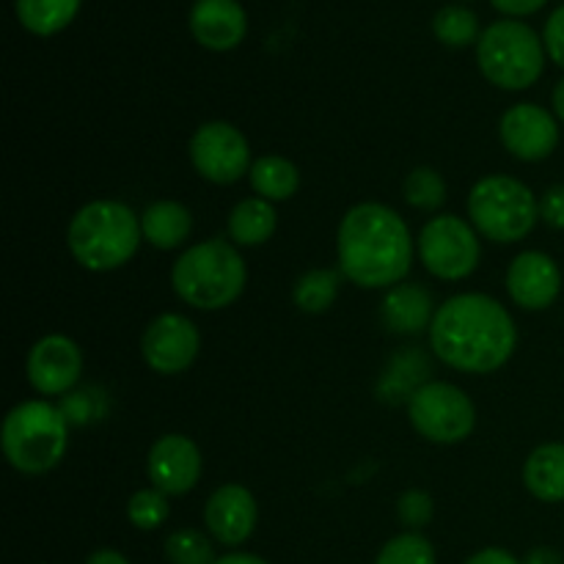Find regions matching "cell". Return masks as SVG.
<instances>
[{
	"label": "cell",
	"instance_id": "6da1fadb",
	"mask_svg": "<svg viewBox=\"0 0 564 564\" xmlns=\"http://www.w3.org/2000/svg\"><path fill=\"white\" fill-rule=\"evenodd\" d=\"M430 345L446 367L468 375H488L510 361L518 330L499 301L466 292L435 308Z\"/></svg>",
	"mask_w": 564,
	"mask_h": 564
},
{
	"label": "cell",
	"instance_id": "7a4b0ae2",
	"mask_svg": "<svg viewBox=\"0 0 564 564\" xmlns=\"http://www.w3.org/2000/svg\"><path fill=\"white\" fill-rule=\"evenodd\" d=\"M339 268L345 279L364 290H391L413 264V237L391 207L364 202L347 209L336 235Z\"/></svg>",
	"mask_w": 564,
	"mask_h": 564
},
{
	"label": "cell",
	"instance_id": "3957f363",
	"mask_svg": "<svg viewBox=\"0 0 564 564\" xmlns=\"http://www.w3.org/2000/svg\"><path fill=\"white\" fill-rule=\"evenodd\" d=\"M143 240L141 218L127 204L97 198L75 213L66 229V246L80 268L108 273L135 257Z\"/></svg>",
	"mask_w": 564,
	"mask_h": 564
},
{
	"label": "cell",
	"instance_id": "277c9868",
	"mask_svg": "<svg viewBox=\"0 0 564 564\" xmlns=\"http://www.w3.org/2000/svg\"><path fill=\"white\" fill-rule=\"evenodd\" d=\"M248 281L246 262L231 242L204 240L187 248L171 270L174 292L193 308L218 312L242 295Z\"/></svg>",
	"mask_w": 564,
	"mask_h": 564
},
{
	"label": "cell",
	"instance_id": "5b68a950",
	"mask_svg": "<svg viewBox=\"0 0 564 564\" xmlns=\"http://www.w3.org/2000/svg\"><path fill=\"white\" fill-rule=\"evenodd\" d=\"M6 460L20 474H47L64 460L69 446L66 416L44 400H28L11 408L0 433Z\"/></svg>",
	"mask_w": 564,
	"mask_h": 564
},
{
	"label": "cell",
	"instance_id": "8992f818",
	"mask_svg": "<svg viewBox=\"0 0 564 564\" xmlns=\"http://www.w3.org/2000/svg\"><path fill=\"white\" fill-rule=\"evenodd\" d=\"M479 72L505 91L534 86L545 69V44L518 20H499L482 31L477 42Z\"/></svg>",
	"mask_w": 564,
	"mask_h": 564
},
{
	"label": "cell",
	"instance_id": "52a82bcc",
	"mask_svg": "<svg viewBox=\"0 0 564 564\" xmlns=\"http://www.w3.org/2000/svg\"><path fill=\"white\" fill-rule=\"evenodd\" d=\"M474 229L494 242H521L540 218L534 193L512 176H485L468 193Z\"/></svg>",
	"mask_w": 564,
	"mask_h": 564
},
{
	"label": "cell",
	"instance_id": "ba28073f",
	"mask_svg": "<svg viewBox=\"0 0 564 564\" xmlns=\"http://www.w3.org/2000/svg\"><path fill=\"white\" fill-rule=\"evenodd\" d=\"M408 419L433 444H460L474 433L477 411L468 394L452 383H424L408 400Z\"/></svg>",
	"mask_w": 564,
	"mask_h": 564
},
{
	"label": "cell",
	"instance_id": "9c48e42d",
	"mask_svg": "<svg viewBox=\"0 0 564 564\" xmlns=\"http://www.w3.org/2000/svg\"><path fill=\"white\" fill-rule=\"evenodd\" d=\"M479 237L457 215H438L427 220L419 235V259L424 268L444 281H460L479 264Z\"/></svg>",
	"mask_w": 564,
	"mask_h": 564
},
{
	"label": "cell",
	"instance_id": "30bf717a",
	"mask_svg": "<svg viewBox=\"0 0 564 564\" xmlns=\"http://www.w3.org/2000/svg\"><path fill=\"white\" fill-rule=\"evenodd\" d=\"M191 163L213 185H235L251 174V149L246 135L229 121H207L191 138Z\"/></svg>",
	"mask_w": 564,
	"mask_h": 564
},
{
	"label": "cell",
	"instance_id": "8fae6325",
	"mask_svg": "<svg viewBox=\"0 0 564 564\" xmlns=\"http://www.w3.org/2000/svg\"><path fill=\"white\" fill-rule=\"evenodd\" d=\"M202 347L198 328L182 314H160L143 330L141 352L158 375H180L193 367Z\"/></svg>",
	"mask_w": 564,
	"mask_h": 564
},
{
	"label": "cell",
	"instance_id": "7c38bea8",
	"mask_svg": "<svg viewBox=\"0 0 564 564\" xmlns=\"http://www.w3.org/2000/svg\"><path fill=\"white\" fill-rule=\"evenodd\" d=\"M28 383L44 397H61L80 380L83 352L69 336H42L28 352Z\"/></svg>",
	"mask_w": 564,
	"mask_h": 564
},
{
	"label": "cell",
	"instance_id": "4fadbf2b",
	"mask_svg": "<svg viewBox=\"0 0 564 564\" xmlns=\"http://www.w3.org/2000/svg\"><path fill=\"white\" fill-rule=\"evenodd\" d=\"M499 135L512 158L538 163V160L554 154L556 143H560V127L545 108L534 102H521L501 116Z\"/></svg>",
	"mask_w": 564,
	"mask_h": 564
},
{
	"label": "cell",
	"instance_id": "5bb4252c",
	"mask_svg": "<svg viewBox=\"0 0 564 564\" xmlns=\"http://www.w3.org/2000/svg\"><path fill=\"white\" fill-rule=\"evenodd\" d=\"M147 471L152 488L163 490L165 496H185L202 477V452L187 435H163L149 449Z\"/></svg>",
	"mask_w": 564,
	"mask_h": 564
},
{
	"label": "cell",
	"instance_id": "9a60e30c",
	"mask_svg": "<svg viewBox=\"0 0 564 564\" xmlns=\"http://www.w3.org/2000/svg\"><path fill=\"white\" fill-rule=\"evenodd\" d=\"M507 292L527 312H543L560 297L562 273L543 251H523L507 270Z\"/></svg>",
	"mask_w": 564,
	"mask_h": 564
},
{
	"label": "cell",
	"instance_id": "2e32d148",
	"mask_svg": "<svg viewBox=\"0 0 564 564\" xmlns=\"http://www.w3.org/2000/svg\"><path fill=\"white\" fill-rule=\"evenodd\" d=\"M204 521L218 543L242 545L257 529V499L242 485H224L209 496L207 507H204Z\"/></svg>",
	"mask_w": 564,
	"mask_h": 564
},
{
	"label": "cell",
	"instance_id": "e0dca14e",
	"mask_svg": "<svg viewBox=\"0 0 564 564\" xmlns=\"http://www.w3.org/2000/svg\"><path fill=\"white\" fill-rule=\"evenodd\" d=\"M187 22L193 39L213 53L235 50L248 31L246 9L237 0H196Z\"/></svg>",
	"mask_w": 564,
	"mask_h": 564
},
{
	"label": "cell",
	"instance_id": "ac0fdd59",
	"mask_svg": "<svg viewBox=\"0 0 564 564\" xmlns=\"http://www.w3.org/2000/svg\"><path fill=\"white\" fill-rule=\"evenodd\" d=\"M433 297L413 284L391 286L383 301V323L391 334H419L433 325Z\"/></svg>",
	"mask_w": 564,
	"mask_h": 564
},
{
	"label": "cell",
	"instance_id": "d6986e66",
	"mask_svg": "<svg viewBox=\"0 0 564 564\" xmlns=\"http://www.w3.org/2000/svg\"><path fill=\"white\" fill-rule=\"evenodd\" d=\"M143 240L160 251H174L191 237L193 215L180 202H154L141 215Z\"/></svg>",
	"mask_w": 564,
	"mask_h": 564
},
{
	"label": "cell",
	"instance_id": "ffe728a7",
	"mask_svg": "<svg viewBox=\"0 0 564 564\" xmlns=\"http://www.w3.org/2000/svg\"><path fill=\"white\" fill-rule=\"evenodd\" d=\"M523 485L549 505L564 501V444H543L523 463Z\"/></svg>",
	"mask_w": 564,
	"mask_h": 564
},
{
	"label": "cell",
	"instance_id": "44dd1931",
	"mask_svg": "<svg viewBox=\"0 0 564 564\" xmlns=\"http://www.w3.org/2000/svg\"><path fill=\"white\" fill-rule=\"evenodd\" d=\"M275 224H279V218H275L273 204L259 196L242 198L229 215V237L237 246H262L273 237Z\"/></svg>",
	"mask_w": 564,
	"mask_h": 564
},
{
	"label": "cell",
	"instance_id": "7402d4cb",
	"mask_svg": "<svg viewBox=\"0 0 564 564\" xmlns=\"http://www.w3.org/2000/svg\"><path fill=\"white\" fill-rule=\"evenodd\" d=\"M251 187L264 202H286L301 187V171L281 154H264L251 165Z\"/></svg>",
	"mask_w": 564,
	"mask_h": 564
},
{
	"label": "cell",
	"instance_id": "603a6c76",
	"mask_svg": "<svg viewBox=\"0 0 564 564\" xmlns=\"http://www.w3.org/2000/svg\"><path fill=\"white\" fill-rule=\"evenodd\" d=\"M17 20L33 36H55L80 11V0H14Z\"/></svg>",
	"mask_w": 564,
	"mask_h": 564
},
{
	"label": "cell",
	"instance_id": "cb8c5ba5",
	"mask_svg": "<svg viewBox=\"0 0 564 564\" xmlns=\"http://www.w3.org/2000/svg\"><path fill=\"white\" fill-rule=\"evenodd\" d=\"M341 275L336 270H308L295 281V306L306 314H323L339 295Z\"/></svg>",
	"mask_w": 564,
	"mask_h": 564
},
{
	"label": "cell",
	"instance_id": "d4e9b609",
	"mask_svg": "<svg viewBox=\"0 0 564 564\" xmlns=\"http://www.w3.org/2000/svg\"><path fill=\"white\" fill-rule=\"evenodd\" d=\"M433 33L446 47H468V44L479 42V36H482L477 14L466 6H444L433 17Z\"/></svg>",
	"mask_w": 564,
	"mask_h": 564
},
{
	"label": "cell",
	"instance_id": "484cf974",
	"mask_svg": "<svg viewBox=\"0 0 564 564\" xmlns=\"http://www.w3.org/2000/svg\"><path fill=\"white\" fill-rule=\"evenodd\" d=\"M165 560L171 564H215L218 556L198 529H176L165 540Z\"/></svg>",
	"mask_w": 564,
	"mask_h": 564
},
{
	"label": "cell",
	"instance_id": "4316f807",
	"mask_svg": "<svg viewBox=\"0 0 564 564\" xmlns=\"http://www.w3.org/2000/svg\"><path fill=\"white\" fill-rule=\"evenodd\" d=\"M405 198L411 207L433 213V209H438L441 204L446 202L444 176L435 169H430V165H419V169H413L411 174H408Z\"/></svg>",
	"mask_w": 564,
	"mask_h": 564
},
{
	"label": "cell",
	"instance_id": "83f0119b",
	"mask_svg": "<svg viewBox=\"0 0 564 564\" xmlns=\"http://www.w3.org/2000/svg\"><path fill=\"white\" fill-rule=\"evenodd\" d=\"M171 516L169 496L158 488H147L132 494V499L127 501V518L135 529L141 532H152V529H160Z\"/></svg>",
	"mask_w": 564,
	"mask_h": 564
},
{
	"label": "cell",
	"instance_id": "f1b7e54d",
	"mask_svg": "<svg viewBox=\"0 0 564 564\" xmlns=\"http://www.w3.org/2000/svg\"><path fill=\"white\" fill-rule=\"evenodd\" d=\"M435 549L427 538L419 532H405L391 538L380 549L375 564H435Z\"/></svg>",
	"mask_w": 564,
	"mask_h": 564
},
{
	"label": "cell",
	"instance_id": "f546056e",
	"mask_svg": "<svg viewBox=\"0 0 564 564\" xmlns=\"http://www.w3.org/2000/svg\"><path fill=\"white\" fill-rule=\"evenodd\" d=\"M397 516L405 523L411 532H419V529L427 527L435 516V505L430 499V494L424 490H408L400 501H397Z\"/></svg>",
	"mask_w": 564,
	"mask_h": 564
},
{
	"label": "cell",
	"instance_id": "4dcf8cb0",
	"mask_svg": "<svg viewBox=\"0 0 564 564\" xmlns=\"http://www.w3.org/2000/svg\"><path fill=\"white\" fill-rule=\"evenodd\" d=\"M543 44H545V53L551 55V61L564 69V6L551 11L543 31Z\"/></svg>",
	"mask_w": 564,
	"mask_h": 564
},
{
	"label": "cell",
	"instance_id": "1f68e13d",
	"mask_svg": "<svg viewBox=\"0 0 564 564\" xmlns=\"http://www.w3.org/2000/svg\"><path fill=\"white\" fill-rule=\"evenodd\" d=\"M540 218L551 229L564 231V185H554L543 193V198H540Z\"/></svg>",
	"mask_w": 564,
	"mask_h": 564
},
{
	"label": "cell",
	"instance_id": "d6a6232c",
	"mask_svg": "<svg viewBox=\"0 0 564 564\" xmlns=\"http://www.w3.org/2000/svg\"><path fill=\"white\" fill-rule=\"evenodd\" d=\"M501 14H510V17H527L534 14V11L543 9L549 0H490Z\"/></svg>",
	"mask_w": 564,
	"mask_h": 564
},
{
	"label": "cell",
	"instance_id": "836d02e7",
	"mask_svg": "<svg viewBox=\"0 0 564 564\" xmlns=\"http://www.w3.org/2000/svg\"><path fill=\"white\" fill-rule=\"evenodd\" d=\"M466 564H523V562H518L516 556L505 549H485L479 551V554H474Z\"/></svg>",
	"mask_w": 564,
	"mask_h": 564
},
{
	"label": "cell",
	"instance_id": "e575fe53",
	"mask_svg": "<svg viewBox=\"0 0 564 564\" xmlns=\"http://www.w3.org/2000/svg\"><path fill=\"white\" fill-rule=\"evenodd\" d=\"M523 564H564V562H562L560 551L549 549V545H540V549L529 551Z\"/></svg>",
	"mask_w": 564,
	"mask_h": 564
},
{
	"label": "cell",
	"instance_id": "d590c367",
	"mask_svg": "<svg viewBox=\"0 0 564 564\" xmlns=\"http://www.w3.org/2000/svg\"><path fill=\"white\" fill-rule=\"evenodd\" d=\"M86 564H130V562H127V556L119 554V551L99 549V551H94L91 556H88Z\"/></svg>",
	"mask_w": 564,
	"mask_h": 564
},
{
	"label": "cell",
	"instance_id": "8d00e7d4",
	"mask_svg": "<svg viewBox=\"0 0 564 564\" xmlns=\"http://www.w3.org/2000/svg\"><path fill=\"white\" fill-rule=\"evenodd\" d=\"M215 564H268V562L259 560V556L253 554H229V556H220Z\"/></svg>",
	"mask_w": 564,
	"mask_h": 564
},
{
	"label": "cell",
	"instance_id": "74e56055",
	"mask_svg": "<svg viewBox=\"0 0 564 564\" xmlns=\"http://www.w3.org/2000/svg\"><path fill=\"white\" fill-rule=\"evenodd\" d=\"M554 113L564 121V80L556 83L554 88Z\"/></svg>",
	"mask_w": 564,
	"mask_h": 564
}]
</instances>
